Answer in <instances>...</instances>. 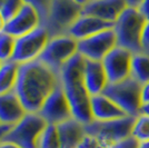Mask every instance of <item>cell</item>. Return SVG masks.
<instances>
[{"mask_svg": "<svg viewBox=\"0 0 149 148\" xmlns=\"http://www.w3.org/2000/svg\"><path fill=\"white\" fill-rule=\"evenodd\" d=\"M38 148H61L60 136L57 125L48 124L40 136Z\"/></svg>", "mask_w": 149, "mask_h": 148, "instance_id": "7402d4cb", "label": "cell"}, {"mask_svg": "<svg viewBox=\"0 0 149 148\" xmlns=\"http://www.w3.org/2000/svg\"><path fill=\"white\" fill-rule=\"evenodd\" d=\"M49 40L50 35L45 26L38 27L22 37L16 38V47L11 60L19 65L38 60Z\"/></svg>", "mask_w": 149, "mask_h": 148, "instance_id": "9c48e42d", "label": "cell"}, {"mask_svg": "<svg viewBox=\"0 0 149 148\" xmlns=\"http://www.w3.org/2000/svg\"><path fill=\"white\" fill-rule=\"evenodd\" d=\"M130 77L140 85L149 82V56L143 52L132 54Z\"/></svg>", "mask_w": 149, "mask_h": 148, "instance_id": "44dd1931", "label": "cell"}, {"mask_svg": "<svg viewBox=\"0 0 149 148\" xmlns=\"http://www.w3.org/2000/svg\"><path fill=\"white\" fill-rule=\"evenodd\" d=\"M24 3V0H6L5 5L0 9V18L3 24L13 19L19 13Z\"/></svg>", "mask_w": 149, "mask_h": 148, "instance_id": "d4e9b609", "label": "cell"}, {"mask_svg": "<svg viewBox=\"0 0 149 148\" xmlns=\"http://www.w3.org/2000/svg\"><path fill=\"white\" fill-rule=\"evenodd\" d=\"M74 1H76V2H77L79 6H81L82 8H84V7L86 6V5H88V3H89L91 0H74Z\"/></svg>", "mask_w": 149, "mask_h": 148, "instance_id": "e575fe53", "label": "cell"}, {"mask_svg": "<svg viewBox=\"0 0 149 148\" xmlns=\"http://www.w3.org/2000/svg\"><path fill=\"white\" fill-rule=\"evenodd\" d=\"M132 52L123 47H115L102 59L109 84H116L130 77Z\"/></svg>", "mask_w": 149, "mask_h": 148, "instance_id": "7c38bea8", "label": "cell"}, {"mask_svg": "<svg viewBox=\"0 0 149 148\" xmlns=\"http://www.w3.org/2000/svg\"><path fill=\"white\" fill-rule=\"evenodd\" d=\"M0 125H1V124H0Z\"/></svg>", "mask_w": 149, "mask_h": 148, "instance_id": "ab89813d", "label": "cell"}, {"mask_svg": "<svg viewBox=\"0 0 149 148\" xmlns=\"http://www.w3.org/2000/svg\"><path fill=\"white\" fill-rule=\"evenodd\" d=\"M139 10V13L143 15V17L147 21L149 20V0H141L140 5L137 8Z\"/></svg>", "mask_w": 149, "mask_h": 148, "instance_id": "f1b7e54d", "label": "cell"}, {"mask_svg": "<svg viewBox=\"0 0 149 148\" xmlns=\"http://www.w3.org/2000/svg\"><path fill=\"white\" fill-rule=\"evenodd\" d=\"M141 85L131 77L116 84H108L104 95L115 101L128 116L137 117L141 109Z\"/></svg>", "mask_w": 149, "mask_h": 148, "instance_id": "52a82bcc", "label": "cell"}, {"mask_svg": "<svg viewBox=\"0 0 149 148\" xmlns=\"http://www.w3.org/2000/svg\"><path fill=\"white\" fill-rule=\"evenodd\" d=\"M84 82L90 96L104 93L109 82L102 62L86 59L84 69Z\"/></svg>", "mask_w": 149, "mask_h": 148, "instance_id": "2e32d148", "label": "cell"}, {"mask_svg": "<svg viewBox=\"0 0 149 148\" xmlns=\"http://www.w3.org/2000/svg\"><path fill=\"white\" fill-rule=\"evenodd\" d=\"M143 147H145V148H149V142H143Z\"/></svg>", "mask_w": 149, "mask_h": 148, "instance_id": "8d00e7d4", "label": "cell"}, {"mask_svg": "<svg viewBox=\"0 0 149 148\" xmlns=\"http://www.w3.org/2000/svg\"><path fill=\"white\" fill-rule=\"evenodd\" d=\"M131 136L140 144L149 142V116L145 114H139L135 118L132 126Z\"/></svg>", "mask_w": 149, "mask_h": 148, "instance_id": "603a6c76", "label": "cell"}, {"mask_svg": "<svg viewBox=\"0 0 149 148\" xmlns=\"http://www.w3.org/2000/svg\"><path fill=\"white\" fill-rule=\"evenodd\" d=\"M110 28H113L112 22L89 15H80V17L69 28L68 35L79 41Z\"/></svg>", "mask_w": 149, "mask_h": 148, "instance_id": "9a60e30c", "label": "cell"}, {"mask_svg": "<svg viewBox=\"0 0 149 148\" xmlns=\"http://www.w3.org/2000/svg\"><path fill=\"white\" fill-rule=\"evenodd\" d=\"M57 127L60 136L61 148H78L87 136L85 125L79 123L74 118L57 125Z\"/></svg>", "mask_w": 149, "mask_h": 148, "instance_id": "d6986e66", "label": "cell"}, {"mask_svg": "<svg viewBox=\"0 0 149 148\" xmlns=\"http://www.w3.org/2000/svg\"><path fill=\"white\" fill-rule=\"evenodd\" d=\"M24 2L32 6L37 10L40 16V19H41V26H44L47 16H48L51 0H24Z\"/></svg>", "mask_w": 149, "mask_h": 148, "instance_id": "484cf974", "label": "cell"}, {"mask_svg": "<svg viewBox=\"0 0 149 148\" xmlns=\"http://www.w3.org/2000/svg\"><path fill=\"white\" fill-rule=\"evenodd\" d=\"M115 47H117V38L113 28H110L79 40L78 54H80L85 59L102 61V59Z\"/></svg>", "mask_w": 149, "mask_h": 148, "instance_id": "30bf717a", "label": "cell"}, {"mask_svg": "<svg viewBox=\"0 0 149 148\" xmlns=\"http://www.w3.org/2000/svg\"><path fill=\"white\" fill-rule=\"evenodd\" d=\"M16 47V38L0 30V61L5 62L13 59Z\"/></svg>", "mask_w": 149, "mask_h": 148, "instance_id": "cb8c5ba5", "label": "cell"}, {"mask_svg": "<svg viewBox=\"0 0 149 148\" xmlns=\"http://www.w3.org/2000/svg\"><path fill=\"white\" fill-rule=\"evenodd\" d=\"M127 7L126 0H91L82 8L81 15L93 16L113 24Z\"/></svg>", "mask_w": 149, "mask_h": 148, "instance_id": "5bb4252c", "label": "cell"}, {"mask_svg": "<svg viewBox=\"0 0 149 148\" xmlns=\"http://www.w3.org/2000/svg\"><path fill=\"white\" fill-rule=\"evenodd\" d=\"M139 148H145V147H143V144H140V146H139Z\"/></svg>", "mask_w": 149, "mask_h": 148, "instance_id": "74e56055", "label": "cell"}, {"mask_svg": "<svg viewBox=\"0 0 149 148\" xmlns=\"http://www.w3.org/2000/svg\"><path fill=\"white\" fill-rule=\"evenodd\" d=\"M60 84V76L39 59L21 64L15 93L27 112H39L49 94Z\"/></svg>", "mask_w": 149, "mask_h": 148, "instance_id": "6da1fadb", "label": "cell"}, {"mask_svg": "<svg viewBox=\"0 0 149 148\" xmlns=\"http://www.w3.org/2000/svg\"><path fill=\"white\" fill-rule=\"evenodd\" d=\"M140 46H141V52L149 56V20L146 21L145 27L141 34V39H140Z\"/></svg>", "mask_w": 149, "mask_h": 148, "instance_id": "4316f807", "label": "cell"}, {"mask_svg": "<svg viewBox=\"0 0 149 148\" xmlns=\"http://www.w3.org/2000/svg\"><path fill=\"white\" fill-rule=\"evenodd\" d=\"M13 126H9V125H0V142L2 140V138L6 136V134L11 129Z\"/></svg>", "mask_w": 149, "mask_h": 148, "instance_id": "4dcf8cb0", "label": "cell"}, {"mask_svg": "<svg viewBox=\"0 0 149 148\" xmlns=\"http://www.w3.org/2000/svg\"><path fill=\"white\" fill-rule=\"evenodd\" d=\"M41 26V19L38 11L32 6L24 3L19 13L3 24L2 30L11 35L15 38H19L29 34Z\"/></svg>", "mask_w": 149, "mask_h": 148, "instance_id": "4fadbf2b", "label": "cell"}, {"mask_svg": "<svg viewBox=\"0 0 149 148\" xmlns=\"http://www.w3.org/2000/svg\"><path fill=\"white\" fill-rule=\"evenodd\" d=\"M47 124L59 125L72 118L71 107L62 88L61 81L49 94L38 112Z\"/></svg>", "mask_w": 149, "mask_h": 148, "instance_id": "8fae6325", "label": "cell"}, {"mask_svg": "<svg viewBox=\"0 0 149 148\" xmlns=\"http://www.w3.org/2000/svg\"><path fill=\"white\" fill-rule=\"evenodd\" d=\"M78 52V41L71 36L61 35L50 38L39 60L60 75L62 67Z\"/></svg>", "mask_w": 149, "mask_h": 148, "instance_id": "ba28073f", "label": "cell"}, {"mask_svg": "<svg viewBox=\"0 0 149 148\" xmlns=\"http://www.w3.org/2000/svg\"><path fill=\"white\" fill-rule=\"evenodd\" d=\"M139 146H140V142L135 139L132 136H129L128 138L112 145L110 148H139Z\"/></svg>", "mask_w": 149, "mask_h": 148, "instance_id": "83f0119b", "label": "cell"}, {"mask_svg": "<svg viewBox=\"0 0 149 148\" xmlns=\"http://www.w3.org/2000/svg\"><path fill=\"white\" fill-rule=\"evenodd\" d=\"M135 118L134 116H125L105 121L93 120L85 125V130L87 135L95 137L104 147L110 148L112 145L131 136Z\"/></svg>", "mask_w": 149, "mask_h": 148, "instance_id": "277c9868", "label": "cell"}, {"mask_svg": "<svg viewBox=\"0 0 149 148\" xmlns=\"http://www.w3.org/2000/svg\"><path fill=\"white\" fill-rule=\"evenodd\" d=\"M0 148H21L17 146L16 144H13V142H0Z\"/></svg>", "mask_w": 149, "mask_h": 148, "instance_id": "1f68e13d", "label": "cell"}, {"mask_svg": "<svg viewBox=\"0 0 149 148\" xmlns=\"http://www.w3.org/2000/svg\"><path fill=\"white\" fill-rule=\"evenodd\" d=\"M128 7H132V8H138V6L140 5L141 0H126Z\"/></svg>", "mask_w": 149, "mask_h": 148, "instance_id": "d6a6232c", "label": "cell"}, {"mask_svg": "<svg viewBox=\"0 0 149 148\" xmlns=\"http://www.w3.org/2000/svg\"><path fill=\"white\" fill-rule=\"evenodd\" d=\"M82 7L74 0H51L45 27L50 38L67 35L69 28L80 17Z\"/></svg>", "mask_w": 149, "mask_h": 148, "instance_id": "5b68a950", "label": "cell"}, {"mask_svg": "<svg viewBox=\"0 0 149 148\" xmlns=\"http://www.w3.org/2000/svg\"><path fill=\"white\" fill-rule=\"evenodd\" d=\"M90 103L93 120L105 121L128 116L115 101H112L104 94L91 96Z\"/></svg>", "mask_w": 149, "mask_h": 148, "instance_id": "ac0fdd59", "label": "cell"}, {"mask_svg": "<svg viewBox=\"0 0 149 148\" xmlns=\"http://www.w3.org/2000/svg\"><path fill=\"white\" fill-rule=\"evenodd\" d=\"M86 59L76 55L67 61L60 71V81L71 107L72 118L82 125H88L93 120L91 112V96L84 82V69Z\"/></svg>", "mask_w": 149, "mask_h": 148, "instance_id": "7a4b0ae2", "label": "cell"}, {"mask_svg": "<svg viewBox=\"0 0 149 148\" xmlns=\"http://www.w3.org/2000/svg\"><path fill=\"white\" fill-rule=\"evenodd\" d=\"M140 114H145V115H148L149 116V104H143V105H141Z\"/></svg>", "mask_w": 149, "mask_h": 148, "instance_id": "836d02e7", "label": "cell"}, {"mask_svg": "<svg viewBox=\"0 0 149 148\" xmlns=\"http://www.w3.org/2000/svg\"><path fill=\"white\" fill-rule=\"evenodd\" d=\"M27 114L15 91L0 95V124L13 126Z\"/></svg>", "mask_w": 149, "mask_h": 148, "instance_id": "e0dca14e", "label": "cell"}, {"mask_svg": "<svg viewBox=\"0 0 149 148\" xmlns=\"http://www.w3.org/2000/svg\"><path fill=\"white\" fill-rule=\"evenodd\" d=\"M141 104H149V82L141 85V93H140Z\"/></svg>", "mask_w": 149, "mask_h": 148, "instance_id": "f546056e", "label": "cell"}, {"mask_svg": "<svg viewBox=\"0 0 149 148\" xmlns=\"http://www.w3.org/2000/svg\"><path fill=\"white\" fill-rule=\"evenodd\" d=\"M5 2H6V0H0V9H1L2 6L5 5Z\"/></svg>", "mask_w": 149, "mask_h": 148, "instance_id": "d590c367", "label": "cell"}, {"mask_svg": "<svg viewBox=\"0 0 149 148\" xmlns=\"http://www.w3.org/2000/svg\"><path fill=\"white\" fill-rule=\"evenodd\" d=\"M1 65H2V61H0V67H1Z\"/></svg>", "mask_w": 149, "mask_h": 148, "instance_id": "f35d334b", "label": "cell"}, {"mask_svg": "<svg viewBox=\"0 0 149 148\" xmlns=\"http://www.w3.org/2000/svg\"><path fill=\"white\" fill-rule=\"evenodd\" d=\"M19 67L20 65L13 60L2 62L0 67V95L15 90L18 80Z\"/></svg>", "mask_w": 149, "mask_h": 148, "instance_id": "ffe728a7", "label": "cell"}, {"mask_svg": "<svg viewBox=\"0 0 149 148\" xmlns=\"http://www.w3.org/2000/svg\"><path fill=\"white\" fill-rule=\"evenodd\" d=\"M48 124L38 112H27L19 123L2 138V142L16 144L21 148H38L39 139Z\"/></svg>", "mask_w": 149, "mask_h": 148, "instance_id": "8992f818", "label": "cell"}, {"mask_svg": "<svg viewBox=\"0 0 149 148\" xmlns=\"http://www.w3.org/2000/svg\"><path fill=\"white\" fill-rule=\"evenodd\" d=\"M146 21L137 8L127 7L113 22L117 46L129 50L132 54L141 52L140 39Z\"/></svg>", "mask_w": 149, "mask_h": 148, "instance_id": "3957f363", "label": "cell"}]
</instances>
